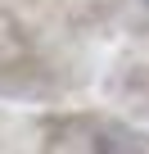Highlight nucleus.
<instances>
[{
  "instance_id": "obj_1",
  "label": "nucleus",
  "mask_w": 149,
  "mask_h": 154,
  "mask_svg": "<svg viewBox=\"0 0 149 154\" xmlns=\"http://www.w3.org/2000/svg\"><path fill=\"white\" fill-rule=\"evenodd\" d=\"M145 5H149V0H145Z\"/></svg>"
}]
</instances>
